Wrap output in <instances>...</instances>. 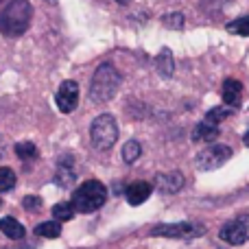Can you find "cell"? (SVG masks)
I'll list each match as a JSON object with an SVG mask.
<instances>
[{
	"instance_id": "cell-1",
	"label": "cell",
	"mask_w": 249,
	"mask_h": 249,
	"mask_svg": "<svg viewBox=\"0 0 249 249\" xmlns=\"http://www.w3.org/2000/svg\"><path fill=\"white\" fill-rule=\"evenodd\" d=\"M118 88H121V72L114 68L112 64H101L96 68L94 77L90 83V99L92 103L103 105L116 96Z\"/></svg>"
},
{
	"instance_id": "cell-2",
	"label": "cell",
	"mask_w": 249,
	"mask_h": 249,
	"mask_svg": "<svg viewBox=\"0 0 249 249\" xmlns=\"http://www.w3.org/2000/svg\"><path fill=\"white\" fill-rule=\"evenodd\" d=\"M31 16H33V9H31L29 0H11L0 16V33L7 37L22 35L29 29Z\"/></svg>"
},
{
	"instance_id": "cell-3",
	"label": "cell",
	"mask_w": 249,
	"mask_h": 249,
	"mask_svg": "<svg viewBox=\"0 0 249 249\" xmlns=\"http://www.w3.org/2000/svg\"><path fill=\"white\" fill-rule=\"evenodd\" d=\"M105 201H107V188H105V184L99 179L83 181L72 195V206H74V210L81 212V214L99 210Z\"/></svg>"
},
{
	"instance_id": "cell-4",
	"label": "cell",
	"mask_w": 249,
	"mask_h": 249,
	"mask_svg": "<svg viewBox=\"0 0 249 249\" xmlns=\"http://www.w3.org/2000/svg\"><path fill=\"white\" fill-rule=\"evenodd\" d=\"M90 138L96 151H109L118 140V124L112 114H101L90 127Z\"/></svg>"
},
{
	"instance_id": "cell-5",
	"label": "cell",
	"mask_w": 249,
	"mask_h": 249,
	"mask_svg": "<svg viewBox=\"0 0 249 249\" xmlns=\"http://www.w3.org/2000/svg\"><path fill=\"white\" fill-rule=\"evenodd\" d=\"M206 234V228L201 223L184 221V223H162L151 230V236L162 238H199Z\"/></svg>"
},
{
	"instance_id": "cell-6",
	"label": "cell",
	"mask_w": 249,
	"mask_h": 249,
	"mask_svg": "<svg viewBox=\"0 0 249 249\" xmlns=\"http://www.w3.org/2000/svg\"><path fill=\"white\" fill-rule=\"evenodd\" d=\"M230 158H232V149H230L228 144H210L197 153L195 166H197L199 171H214V168L223 166Z\"/></svg>"
},
{
	"instance_id": "cell-7",
	"label": "cell",
	"mask_w": 249,
	"mask_h": 249,
	"mask_svg": "<svg viewBox=\"0 0 249 249\" xmlns=\"http://www.w3.org/2000/svg\"><path fill=\"white\" fill-rule=\"evenodd\" d=\"M55 103L61 114H70L79 105V83L77 81H64L55 94Z\"/></svg>"
},
{
	"instance_id": "cell-8",
	"label": "cell",
	"mask_w": 249,
	"mask_h": 249,
	"mask_svg": "<svg viewBox=\"0 0 249 249\" xmlns=\"http://www.w3.org/2000/svg\"><path fill=\"white\" fill-rule=\"evenodd\" d=\"M184 175L179 171H168V173H160L155 175V188L164 195H175L184 188Z\"/></svg>"
},
{
	"instance_id": "cell-9",
	"label": "cell",
	"mask_w": 249,
	"mask_h": 249,
	"mask_svg": "<svg viewBox=\"0 0 249 249\" xmlns=\"http://www.w3.org/2000/svg\"><path fill=\"white\" fill-rule=\"evenodd\" d=\"M77 179V171H74V160L70 155H64L55 168V181L61 188H70Z\"/></svg>"
},
{
	"instance_id": "cell-10",
	"label": "cell",
	"mask_w": 249,
	"mask_h": 249,
	"mask_svg": "<svg viewBox=\"0 0 249 249\" xmlns=\"http://www.w3.org/2000/svg\"><path fill=\"white\" fill-rule=\"evenodd\" d=\"M153 193V186L149 181H131V184L124 188V197H127L129 206H140Z\"/></svg>"
},
{
	"instance_id": "cell-11",
	"label": "cell",
	"mask_w": 249,
	"mask_h": 249,
	"mask_svg": "<svg viewBox=\"0 0 249 249\" xmlns=\"http://www.w3.org/2000/svg\"><path fill=\"white\" fill-rule=\"evenodd\" d=\"M219 236H221V241L230 243V245H243V243L247 241V234H245V230H243V225L238 219L225 223L223 228L219 230Z\"/></svg>"
},
{
	"instance_id": "cell-12",
	"label": "cell",
	"mask_w": 249,
	"mask_h": 249,
	"mask_svg": "<svg viewBox=\"0 0 249 249\" xmlns=\"http://www.w3.org/2000/svg\"><path fill=\"white\" fill-rule=\"evenodd\" d=\"M221 94H223L225 105H230V107H238V105H241V99H243V86H241V81H236V79H228V81L223 83V90H221Z\"/></svg>"
},
{
	"instance_id": "cell-13",
	"label": "cell",
	"mask_w": 249,
	"mask_h": 249,
	"mask_svg": "<svg viewBox=\"0 0 249 249\" xmlns=\"http://www.w3.org/2000/svg\"><path fill=\"white\" fill-rule=\"evenodd\" d=\"M0 232L7 238H11V241H22L26 230H24V225L18 219H13V216H2V219H0Z\"/></svg>"
},
{
	"instance_id": "cell-14",
	"label": "cell",
	"mask_w": 249,
	"mask_h": 249,
	"mask_svg": "<svg viewBox=\"0 0 249 249\" xmlns=\"http://www.w3.org/2000/svg\"><path fill=\"white\" fill-rule=\"evenodd\" d=\"M219 124H212L208 121H201L197 124V127L193 129V140L195 142H208V144H212V140H216L219 138Z\"/></svg>"
},
{
	"instance_id": "cell-15",
	"label": "cell",
	"mask_w": 249,
	"mask_h": 249,
	"mask_svg": "<svg viewBox=\"0 0 249 249\" xmlns=\"http://www.w3.org/2000/svg\"><path fill=\"white\" fill-rule=\"evenodd\" d=\"M155 64H158V70L162 77H173V72H175V59H173V53L168 51V48H162V51H160Z\"/></svg>"
},
{
	"instance_id": "cell-16",
	"label": "cell",
	"mask_w": 249,
	"mask_h": 249,
	"mask_svg": "<svg viewBox=\"0 0 249 249\" xmlns=\"http://www.w3.org/2000/svg\"><path fill=\"white\" fill-rule=\"evenodd\" d=\"M35 234L42 238H59L61 236V223L59 221H44V223L35 225Z\"/></svg>"
},
{
	"instance_id": "cell-17",
	"label": "cell",
	"mask_w": 249,
	"mask_h": 249,
	"mask_svg": "<svg viewBox=\"0 0 249 249\" xmlns=\"http://www.w3.org/2000/svg\"><path fill=\"white\" fill-rule=\"evenodd\" d=\"M74 212L77 210H74L72 201H61V203H57V206H53V216H55V221H59V223L74 219Z\"/></svg>"
},
{
	"instance_id": "cell-18",
	"label": "cell",
	"mask_w": 249,
	"mask_h": 249,
	"mask_svg": "<svg viewBox=\"0 0 249 249\" xmlns=\"http://www.w3.org/2000/svg\"><path fill=\"white\" fill-rule=\"evenodd\" d=\"M140 155H142V144H140V142H138V140L124 142V146H123V160H124V164H136Z\"/></svg>"
},
{
	"instance_id": "cell-19",
	"label": "cell",
	"mask_w": 249,
	"mask_h": 249,
	"mask_svg": "<svg viewBox=\"0 0 249 249\" xmlns=\"http://www.w3.org/2000/svg\"><path fill=\"white\" fill-rule=\"evenodd\" d=\"M230 116H232V107H230V105H221V107H212L210 112L206 114L203 121H208L212 124H219V123H223L225 118H230Z\"/></svg>"
},
{
	"instance_id": "cell-20",
	"label": "cell",
	"mask_w": 249,
	"mask_h": 249,
	"mask_svg": "<svg viewBox=\"0 0 249 249\" xmlns=\"http://www.w3.org/2000/svg\"><path fill=\"white\" fill-rule=\"evenodd\" d=\"M228 31L234 35H243V37H247L249 35V16H241L236 18V20H232L228 24Z\"/></svg>"
},
{
	"instance_id": "cell-21",
	"label": "cell",
	"mask_w": 249,
	"mask_h": 249,
	"mask_svg": "<svg viewBox=\"0 0 249 249\" xmlns=\"http://www.w3.org/2000/svg\"><path fill=\"white\" fill-rule=\"evenodd\" d=\"M16 186V173L9 166H0V193H7Z\"/></svg>"
},
{
	"instance_id": "cell-22",
	"label": "cell",
	"mask_w": 249,
	"mask_h": 249,
	"mask_svg": "<svg viewBox=\"0 0 249 249\" xmlns=\"http://www.w3.org/2000/svg\"><path fill=\"white\" fill-rule=\"evenodd\" d=\"M16 153H18V158H22V160H35L37 158V146L33 144V142H18L16 144Z\"/></svg>"
},
{
	"instance_id": "cell-23",
	"label": "cell",
	"mask_w": 249,
	"mask_h": 249,
	"mask_svg": "<svg viewBox=\"0 0 249 249\" xmlns=\"http://www.w3.org/2000/svg\"><path fill=\"white\" fill-rule=\"evenodd\" d=\"M162 22L168 29H181V26H184V13H166V16L162 18Z\"/></svg>"
},
{
	"instance_id": "cell-24",
	"label": "cell",
	"mask_w": 249,
	"mask_h": 249,
	"mask_svg": "<svg viewBox=\"0 0 249 249\" xmlns=\"http://www.w3.org/2000/svg\"><path fill=\"white\" fill-rule=\"evenodd\" d=\"M24 208L26 210H37L39 206H42V201H39V197H33V195H29V197H24Z\"/></svg>"
},
{
	"instance_id": "cell-25",
	"label": "cell",
	"mask_w": 249,
	"mask_h": 249,
	"mask_svg": "<svg viewBox=\"0 0 249 249\" xmlns=\"http://www.w3.org/2000/svg\"><path fill=\"white\" fill-rule=\"evenodd\" d=\"M238 221H241L243 230H245V234H247V241H249V214H243V216H238Z\"/></svg>"
},
{
	"instance_id": "cell-26",
	"label": "cell",
	"mask_w": 249,
	"mask_h": 249,
	"mask_svg": "<svg viewBox=\"0 0 249 249\" xmlns=\"http://www.w3.org/2000/svg\"><path fill=\"white\" fill-rule=\"evenodd\" d=\"M243 142H245V144H247V146H249V131H247V133H245V136H243Z\"/></svg>"
},
{
	"instance_id": "cell-27",
	"label": "cell",
	"mask_w": 249,
	"mask_h": 249,
	"mask_svg": "<svg viewBox=\"0 0 249 249\" xmlns=\"http://www.w3.org/2000/svg\"><path fill=\"white\" fill-rule=\"evenodd\" d=\"M2 153H4V149H2V138H0V160H2Z\"/></svg>"
},
{
	"instance_id": "cell-28",
	"label": "cell",
	"mask_w": 249,
	"mask_h": 249,
	"mask_svg": "<svg viewBox=\"0 0 249 249\" xmlns=\"http://www.w3.org/2000/svg\"><path fill=\"white\" fill-rule=\"evenodd\" d=\"M116 2H118V4H127L129 0H116Z\"/></svg>"
},
{
	"instance_id": "cell-29",
	"label": "cell",
	"mask_w": 249,
	"mask_h": 249,
	"mask_svg": "<svg viewBox=\"0 0 249 249\" xmlns=\"http://www.w3.org/2000/svg\"><path fill=\"white\" fill-rule=\"evenodd\" d=\"M0 2H2V0H0Z\"/></svg>"
}]
</instances>
